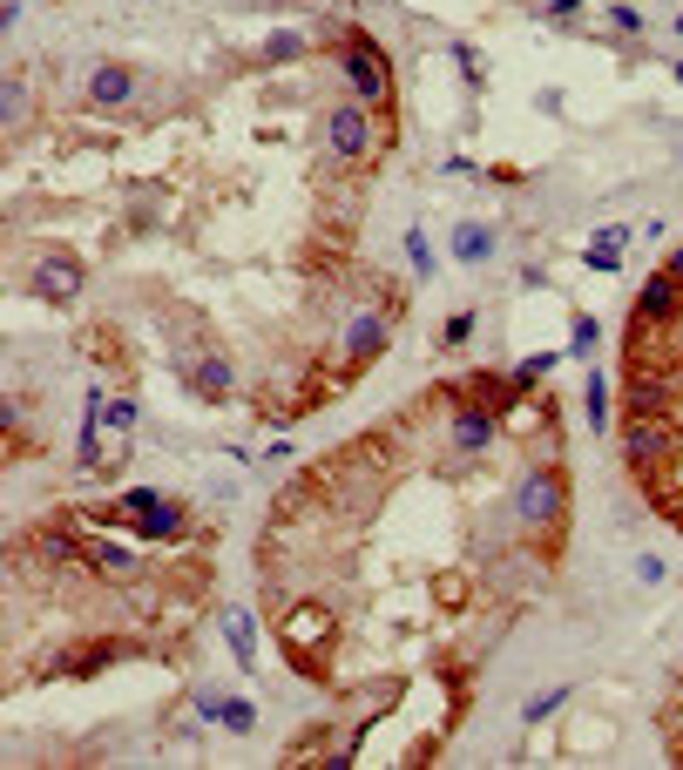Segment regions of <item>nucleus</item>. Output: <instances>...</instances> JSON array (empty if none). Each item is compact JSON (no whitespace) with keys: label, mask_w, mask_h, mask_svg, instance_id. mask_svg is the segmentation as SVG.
I'll list each match as a JSON object with an SVG mask.
<instances>
[{"label":"nucleus","mask_w":683,"mask_h":770,"mask_svg":"<svg viewBox=\"0 0 683 770\" xmlns=\"http://www.w3.org/2000/svg\"><path fill=\"white\" fill-rule=\"evenodd\" d=\"M332 61H339V74L352 81V95L366 102L373 115H386V108H392V68H386V48H379L366 27H345Z\"/></svg>","instance_id":"nucleus-1"},{"label":"nucleus","mask_w":683,"mask_h":770,"mask_svg":"<svg viewBox=\"0 0 683 770\" xmlns=\"http://www.w3.org/2000/svg\"><path fill=\"white\" fill-rule=\"evenodd\" d=\"M115 520H123L136 541H149V548H170V541H183V535H190L183 501L156 494V486H129V494L115 501Z\"/></svg>","instance_id":"nucleus-2"},{"label":"nucleus","mask_w":683,"mask_h":770,"mask_svg":"<svg viewBox=\"0 0 683 770\" xmlns=\"http://www.w3.org/2000/svg\"><path fill=\"white\" fill-rule=\"evenodd\" d=\"M561 514H569V480H561L555 467L521 473V486H514V520L528 527V535H555Z\"/></svg>","instance_id":"nucleus-3"},{"label":"nucleus","mask_w":683,"mask_h":770,"mask_svg":"<svg viewBox=\"0 0 683 770\" xmlns=\"http://www.w3.org/2000/svg\"><path fill=\"white\" fill-rule=\"evenodd\" d=\"M326 149H332V162H373V149H379V129H373V108L358 102V95H345V102H332L326 108Z\"/></svg>","instance_id":"nucleus-4"},{"label":"nucleus","mask_w":683,"mask_h":770,"mask_svg":"<svg viewBox=\"0 0 683 770\" xmlns=\"http://www.w3.org/2000/svg\"><path fill=\"white\" fill-rule=\"evenodd\" d=\"M623 453H629L636 473H657V467L676 453V420H670V413H629V426H623Z\"/></svg>","instance_id":"nucleus-5"},{"label":"nucleus","mask_w":683,"mask_h":770,"mask_svg":"<svg viewBox=\"0 0 683 770\" xmlns=\"http://www.w3.org/2000/svg\"><path fill=\"white\" fill-rule=\"evenodd\" d=\"M386 338H392V311H386V304L352 311V318H345V365H352V372H358V365H373V358L386 352Z\"/></svg>","instance_id":"nucleus-6"},{"label":"nucleus","mask_w":683,"mask_h":770,"mask_svg":"<svg viewBox=\"0 0 683 770\" xmlns=\"http://www.w3.org/2000/svg\"><path fill=\"white\" fill-rule=\"evenodd\" d=\"M447 251H454V264H460V271H488V264H494V251H501V223H488V217H454Z\"/></svg>","instance_id":"nucleus-7"},{"label":"nucleus","mask_w":683,"mask_h":770,"mask_svg":"<svg viewBox=\"0 0 683 770\" xmlns=\"http://www.w3.org/2000/svg\"><path fill=\"white\" fill-rule=\"evenodd\" d=\"M494 433H501V413H494V405H480V399H467L460 413H454V426H447V439H454L460 460H480L494 446Z\"/></svg>","instance_id":"nucleus-8"},{"label":"nucleus","mask_w":683,"mask_h":770,"mask_svg":"<svg viewBox=\"0 0 683 770\" xmlns=\"http://www.w3.org/2000/svg\"><path fill=\"white\" fill-rule=\"evenodd\" d=\"M676 318H683V284L670 271H650L636 284V324H650V332H657V324H676Z\"/></svg>","instance_id":"nucleus-9"},{"label":"nucleus","mask_w":683,"mask_h":770,"mask_svg":"<svg viewBox=\"0 0 683 770\" xmlns=\"http://www.w3.org/2000/svg\"><path fill=\"white\" fill-rule=\"evenodd\" d=\"M136 89H143V74L129 68V61H95L89 68V108H129L136 102Z\"/></svg>","instance_id":"nucleus-10"},{"label":"nucleus","mask_w":683,"mask_h":770,"mask_svg":"<svg viewBox=\"0 0 683 770\" xmlns=\"http://www.w3.org/2000/svg\"><path fill=\"white\" fill-rule=\"evenodd\" d=\"M82 541H89V567H95V575H109V582H136V575H143V554H136L129 541L95 535L89 520H82Z\"/></svg>","instance_id":"nucleus-11"},{"label":"nucleus","mask_w":683,"mask_h":770,"mask_svg":"<svg viewBox=\"0 0 683 770\" xmlns=\"http://www.w3.org/2000/svg\"><path fill=\"white\" fill-rule=\"evenodd\" d=\"M217 629H224V642H230V663L251 676V669H258V616H251L244 601H224V608H217Z\"/></svg>","instance_id":"nucleus-12"},{"label":"nucleus","mask_w":683,"mask_h":770,"mask_svg":"<svg viewBox=\"0 0 683 770\" xmlns=\"http://www.w3.org/2000/svg\"><path fill=\"white\" fill-rule=\"evenodd\" d=\"M196 716L217 723V729H230V737H251V729H258L251 697H230V689H204V697H196Z\"/></svg>","instance_id":"nucleus-13"},{"label":"nucleus","mask_w":683,"mask_h":770,"mask_svg":"<svg viewBox=\"0 0 683 770\" xmlns=\"http://www.w3.org/2000/svg\"><path fill=\"white\" fill-rule=\"evenodd\" d=\"M34 271H42V277H34V291H42L48 304H68L75 291H82V264H75L68 251H48V257L34 264Z\"/></svg>","instance_id":"nucleus-14"},{"label":"nucleus","mask_w":683,"mask_h":770,"mask_svg":"<svg viewBox=\"0 0 683 770\" xmlns=\"http://www.w3.org/2000/svg\"><path fill=\"white\" fill-rule=\"evenodd\" d=\"M183 372H190V392H196V399H230V386H237V372H230V358H224V352L190 358Z\"/></svg>","instance_id":"nucleus-15"},{"label":"nucleus","mask_w":683,"mask_h":770,"mask_svg":"<svg viewBox=\"0 0 683 770\" xmlns=\"http://www.w3.org/2000/svg\"><path fill=\"white\" fill-rule=\"evenodd\" d=\"M326 635H332V616L318 601H298L292 616H285V642L292 648H311V642H326Z\"/></svg>","instance_id":"nucleus-16"},{"label":"nucleus","mask_w":683,"mask_h":770,"mask_svg":"<svg viewBox=\"0 0 683 770\" xmlns=\"http://www.w3.org/2000/svg\"><path fill=\"white\" fill-rule=\"evenodd\" d=\"M582 413H589V433H610V379L589 365V379H582Z\"/></svg>","instance_id":"nucleus-17"},{"label":"nucleus","mask_w":683,"mask_h":770,"mask_svg":"<svg viewBox=\"0 0 683 770\" xmlns=\"http://www.w3.org/2000/svg\"><path fill=\"white\" fill-rule=\"evenodd\" d=\"M0 122H8V136L27 122V81H21V68H8V81H0Z\"/></svg>","instance_id":"nucleus-18"},{"label":"nucleus","mask_w":683,"mask_h":770,"mask_svg":"<svg viewBox=\"0 0 683 770\" xmlns=\"http://www.w3.org/2000/svg\"><path fill=\"white\" fill-rule=\"evenodd\" d=\"M569 697H576V682H548V689H535V697L521 703V723H542V716H555Z\"/></svg>","instance_id":"nucleus-19"},{"label":"nucleus","mask_w":683,"mask_h":770,"mask_svg":"<svg viewBox=\"0 0 683 770\" xmlns=\"http://www.w3.org/2000/svg\"><path fill=\"white\" fill-rule=\"evenodd\" d=\"M555 365H561V352H535V358H521L514 372H508V386H514V392H535V386L555 372Z\"/></svg>","instance_id":"nucleus-20"},{"label":"nucleus","mask_w":683,"mask_h":770,"mask_svg":"<svg viewBox=\"0 0 683 770\" xmlns=\"http://www.w3.org/2000/svg\"><path fill=\"white\" fill-rule=\"evenodd\" d=\"M602 27L629 41V34H642V27H650V14H642L636 0H610V8H602Z\"/></svg>","instance_id":"nucleus-21"},{"label":"nucleus","mask_w":683,"mask_h":770,"mask_svg":"<svg viewBox=\"0 0 683 770\" xmlns=\"http://www.w3.org/2000/svg\"><path fill=\"white\" fill-rule=\"evenodd\" d=\"M474 332H480V311H474V304H460V311H454L447 324H440V352H460V345H467Z\"/></svg>","instance_id":"nucleus-22"},{"label":"nucleus","mask_w":683,"mask_h":770,"mask_svg":"<svg viewBox=\"0 0 683 770\" xmlns=\"http://www.w3.org/2000/svg\"><path fill=\"white\" fill-rule=\"evenodd\" d=\"M95 405H102V426L109 433H129L143 413H136V399H102V386H95Z\"/></svg>","instance_id":"nucleus-23"},{"label":"nucleus","mask_w":683,"mask_h":770,"mask_svg":"<svg viewBox=\"0 0 683 770\" xmlns=\"http://www.w3.org/2000/svg\"><path fill=\"white\" fill-rule=\"evenodd\" d=\"M542 21L548 27H582L589 21V0H542Z\"/></svg>","instance_id":"nucleus-24"},{"label":"nucleus","mask_w":683,"mask_h":770,"mask_svg":"<svg viewBox=\"0 0 683 770\" xmlns=\"http://www.w3.org/2000/svg\"><path fill=\"white\" fill-rule=\"evenodd\" d=\"M298 55H305V34H271V41H264V61H271V68H285V61H298Z\"/></svg>","instance_id":"nucleus-25"},{"label":"nucleus","mask_w":683,"mask_h":770,"mask_svg":"<svg viewBox=\"0 0 683 770\" xmlns=\"http://www.w3.org/2000/svg\"><path fill=\"white\" fill-rule=\"evenodd\" d=\"M595 338H602V324L582 311V318H576V332H569V358H589V352H595Z\"/></svg>","instance_id":"nucleus-26"},{"label":"nucleus","mask_w":683,"mask_h":770,"mask_svg":"<svg viewBox=\"0 0 683 770\" xmlns=\"http://www.w3.org/2000/svg\"><path fill=\"white\" fill-rule=\"evenodd\" d=\"M407 264H413V277H433V251H426V230L420 223L407 230Z\"/></svg>","instance_id":"nucleus-27"},{"label":"nucleus","mask_w":683,"mask_h":770,"mask_svg":"<svg viewBox=\"0 0 683 770\" xmlns=\"http://www.w3.org/2000/svg\"><path fill=\"white\" fill-rule=\"evenodd\" d=\"M582 264H589V271H602V277H616V271H623V251H610V243H589Z\"/></svg>","instance_id":"nucleus-28"},{"label":"nucleus","mask_w":683,"mask_h":770,"mask_svg":"<svg viewBox=\"0 0 683 770\" xmlns=\"http://www.w3.org/2000/svg\"><path fill=\"white\" fill-rule=\"evenodd\" d=\"M663 575H670V567H663V554H636V582H642V588H657Z\"/></svg>","instance_id":"nucleus-29"},{"label":"nucleus","mask_w":683,"mask_h":770,"mask_svg":"<svg viewBox=\"0 0 683 770\" xmlns=\"http://www.w3.org/2000/svg\"><path fill=\"white\" fill-rule=\"evenodd\" d=\"M454 61H460V74H467V89H480V81H488V74H480V55L467 48V41H460V48H454Z\"/></svg>","instance_id":"nucleus-30"},{"label":"nucleus","mask_w":683,"mask_h":770,"mask_svg":"<svg viewBox=\"0 0 683 770\" xmlns=\"http://www.w3.org/2000/svg\"><path fill=\"white\" fill-rule=\"evenodd\" d=\"M589 243H610V251H623V243H629V223H602Z\"/></svg>","instance_id":"nucleus-31"},{"label":"nucleus","mask_w":683,"mask_h":770,"mask_svg":"<svg viewBox=\"0 0 683 770\" xmlns=\"http://www.w3.org/2000/svg\"><path fill=\"white\" fill-rule=\"evenodd\" d=\"M663 271H670V277H676V284H683V243H676V251H670V257H663Z\"/></svg>","instance_id":"nucleus-32"},{"label":"nucleus","mask_w":683,"mask_h":770,"mask_svg":"<svg viewBox=\"0 0 683 770\" xmlns=\"http://www.w3.org/2000/svg\"><path fill=\"white\" fill-rule=\"evenodd\" d=\"M670 74H676V81H683V55H676V61H670Z\"/></svg>","instance_id":"nucleus-33"},{"label":"nucleus","mask_w":683,"mask_h":770,"mask_svg":"<svg viewBox=\"0 0 683 770\" xmlns=\"http://www.w3.org/2000/svg\"><path fill=\"white\" fill-rule=\"evenodd\" d=\"M670 763H683V744H676V750H670Z\"/></svg>","instance_id":"nucleus-34"},{"label":"nucleus","mask_w":683,"mask_h":770,"mask_svg":"<svg viewBox=\"0 0 683 770\" xmlns=\"http://www.w3.org/2000/svg\"><path fill=\"white\" fill-rule=\"evenodd\" d=\"M676 34H683V14H676Z\"/></svg>","instance_id":"nucleus-35"},{"label":"nucleus","mask_w":683,"mask_h":770,"mask_svg":"<svg viewBox=\"0 0 683 770\" xmlns=\"http://www.w3.org/2000/svg\"><path fill=\"white\" fill-rule=\"evenodd\" d=\"M149 8H163V0H149Z\"/></svg>","instance_id":"nucleus-36"}]
</instances>
